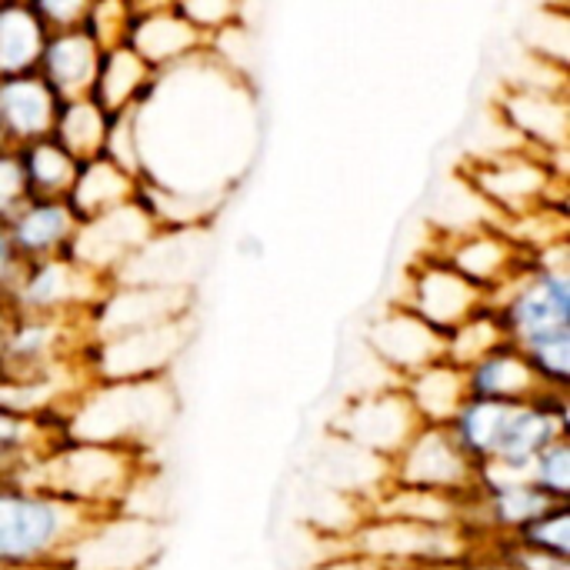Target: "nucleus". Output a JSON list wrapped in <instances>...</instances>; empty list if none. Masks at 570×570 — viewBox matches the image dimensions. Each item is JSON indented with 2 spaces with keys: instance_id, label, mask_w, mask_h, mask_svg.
<instances>
[{
  "instance_id": "f257e3e1",
  "label": "nucleus",
  "mask_w": 570,
  "mask_h": 570,
  "mask_svg": "<svg viewBox=\"0 0 570 570\" xmlns=\"http://www.w3.org/2000/svg\"><path fill=\"white\" fill-rule=\"evenodd\" d=\"M130 120L137 180L210 207H220L254 154L250 83L214 50L154 73Z\"/></svg>"
},
{
  "instance_id": "f03ea898",
  "label": "nucleus",
  "mask_w": 570,
  "mask_h": 570,
  "mask_svg": "<svg viewBox=\"0 0 570 570\" xmlns=\"http://www.w3.org/2000/svg\"><path fill=\"white\" fill-rule=\"evenodd\" d=\"M97 521L30 481H0V570H63Z\"/></svg>"
},
{
  "instance_id": "7ed1b4c3",
  "label": "nucleus",
  "mask_w": 570,
  "mask_h": 570,
  "mask_svg": "<svg viewBox=\"0 0 570 570\" xmlns=\"http://www.w3.org/2000/svg\"><path fill=\"white\" fill-rule=\"evenodd\" d=\"M30 484L100 518L120 514L144 481V454L117 444L60 438L30 471Z\"/></svg>"
},
{
  "instance_id": "20e7f679",
  "label": "nucleus",
  "mask_w": 570,
  "mask_h": 570,
  "mask_svg": "<svg viewBox=\"0 0 570 570\" xmlns=\"http://www.w3.org/2000/svg\"><path fill=\"white\" fill-rule=\"evenodd\" d=\"M174 397L164 377L150 381H90L63 414V438L117 444L140 451L170 417Z\"/></svg>"
},
{
  "instance_id": "39448f33",
  "label": "nucleus",
  "mask_w": 570,
  "mask_h": 570,
  "mask_svg": "<svg viewBox=\"0 0 570 570\" xmlns=\"http://www.w3.org/2000/svg\"><path fill=\"white\" fill-rule=\"evenodd\" d=\"M501 334L518 351L570 334V271L564 250L551 257V250H534L518 277L491 297Z\"/></svg>"
},
{
  "instance_id": "423d86ee",
  "label": "nucleus",
  "mask_w": 570,
  "mask_h": 570,
  "mask_svg": "<svg viewBox=\"0 0 570 570\" xmlns=\"http://www.w3.org/2000/svg\"><path fill=\"white\" fill-rule=\"evenodd\" d=\"M351 548L357 561L384 570H451L478 551L461 524H417L397 518H367L351 534Z\"/></svg>"
},
{
  "instance_id": "0eeeda50",
  "label": "nucleus",
  "mask_w": 570,
  "mask_h": 570,
  "mask_svg": "<svg viewBox=\"0 0 570 570\" xmlns=\"http://www.w3.org/2000/svg\"><path fill=\"white\" fill-rule=\"evenodd\" d=\"M107 291H110V281L90 274L77 261L50 257V261L20 264L0 301L7 314L63 317V321L83 324Z\"/></svg>"
},
{
  "instance_id": "6e6552de",
  "label": "nucleus",
  "mask_w": 570,
  "mask_h": 570,
  "mask_svg": "<svg viewBox=\"0 0 570 570\" xmlns=\"http://www.w3.org/2000/svg\"><path fill=\"white\" fill-rule=\"evenodd\" d=\"M471 184L488 197V204L508 217H534L548 210L551 194L561 197L564 167L538 150H511L474 164Z\"/></svg>"
},
{
  "instance_id": "1a4fd4ad",
  "label": "nucleus",
  "mask_w": 570,
  "mask_h": 570,
  "mask_svg": "<svg viewBox=\"0 0 570 570\" xmlns=\"http://www.w3.org/2000/svg\"><path fill=\"white\" fill-rule=\"evenodd\" d=\"M87 331L80 321L3 314L0 321V381L43 374L83 361Z\"/></svg>"
},
{
  "instance_id": "9d476101",
  "label": "nucleus",
  "mask_w": 570,
  "mask_h": 570,
  "mask_svg": "<svg viewBox=\"0 0 570 570\" xmlns=\"http://www.w3.org/2000/svg\"><path fill=\"white\" fill-rule=\"evenodd\" d=\"M391 484L417 494H441L464 501L474 484V468L454 444L444 424H417L407 444L387 461Z\"/></svg>"
},
{
  "instance_id": "9b49d317",
  "label": "nucleus",
  "mask_w": 570,
  "mask_h": 570,
  "mask_svg": "<svg viewBox=\"0 0 570 570\" xmlns=\"http://www.w3.org/2000/svg\"><path fill=\"white\" fill-rule=\"evenodd\" d=\"M397 304L444 337L491 301L474 284H468L444 257L428 254L407 271V291Z\"/></svg>"
},
{
  "instance_id": "f8f14e48",
  "label": "nucleus",
  "mask_w": 570,
  "mask_h": 570,
  "mask_svg": "<svg viewBox=\"0 0 570 570\" xmlns=\"http://www.w3.org/2000/svg\"><path fill=\"white\" fill-rule=\"evenodd\" d=\"M160 230L150 224L144 207L134 200L127 207L107 210L94 220H80L77 237L67 250L70 261L87 267L90 274L114 284V277L157 237Z\"/></svg>"
},
{
  "instance_id": "ddd939ff",
  "label": "nucleus",
  "mask_w": 570,
  "mask_h": 570,
  "mask_svg": "<svg viewBox=\"0 0 570 570\" xmlns=\"http://www.w3.org/2000/svg\"><path fill=\"white\" fill-rule=\"evenodd\" d=\"M154 73L180 67L207 50V37L177 10V3H134L124 40Z\"/></svg>"
},
{
  "instance_id": "4468645a",
  "label": "nucleus",
  "mask_w": 570,
  "mask_h": 570,
  "mask_svg": "<svg viewBox=\"0 0 570 570\" xmlns=\"http://www.w3.org/2000/svg\"><path fill=\"white\" fill-rule=\"evenodd\" d=\"M434 254L444 257L488 301L498 291H504L531 257V250L524 247V240L518 234H508V230H498V227L464 230L444 250H434Z\"/></svg>"
},
{
  "instance_id": "2eb2a0df",
  "label": "nucleus",
  "mask_w": 570,
  "mask_h": 570,
  "mask_svg": "<svg viewBox=\"0 0 570 570\" xmlns=\"http://www.w3.org/2000/svg\"><path fill=\"white\" fill-rule=\"evenodd\" d=\"M77 214L70 210L67 200H50V197H27L7 220V240L10 250L20 264L33 261H50V257H67L73 237H77Z\"/></svg>"
},
{
  "instance_id": "dca6fc26",
  "label": "nucleus",
  "mask_w": 570,
  "mask_h": 570,
  "mask_svg": "<svg viewBox=\"0 0 570 570\" xmlns=\"http://www.w3.org/2000/svg\"><path fill=\"white\" fill-rule=\"evenodd\" d=\"M354 448L361 451H371L384 461H391L404 444L407 438L417 431V417L414 411L407 407L404 394L394 387L387 394H377V397H364V401H354L347 407V414L341 417V428H337Z\"/></svg>"
},
{
  "instance_id": "f3484780",
  "label": "nucleus",
  "mask_w": 570,
  "mask_h": 570,
  "mask_svg": "<svg viewBox=\"0 0 570 570\" xmlns=\"http://www.w3.org/2000/svg\"><path fill=\"white\" fill-rule=\"evenodd\" d=\"M57 110L60 97L37 70L0 80V134L7 147H23L50 137Z\"/></svg>"
},
{
  "instance_id": "a211bd4d",
  "label": "nucleus",
  "mask_w": 570,
  "mask_h": 570,
  "mask_svg": "<svg viewBox=\"0 0 570 570\" xmlns=\"http://www.w3.org/2000/svg\"><path fill=\"white\" fill-rule=\"evenodd\" d=\"M371 347L384 361V367L397 374V381L434 361H444V337L421 324L414 314H407L401 304H394L371 327Z\"/></svg>"
},
{
  "instance_id": "6ab92c4d",
  "label": "nucleus",
  "mask_w": 570,
  "mask_h": 570,
  "mask_svg": "<svg viewBox=\"0 0 570 570\" xmlns=\"http://www.w3.org/2000/svg\"><path fill=\"white\" fill-rule=\"evenodd\" d=\"M100 50L104 47L83 27L47 33L40 60H37V73L47 80V87L60 100L90 97L94 73H97V63H100Z\"/></svg>"
},
{
  "instance_id": "aec40b11",
  "label": "nucleus",
  "mask_w": 570,
  "mask_h": 570,
  "mask_svg": "<svg viewBox=\"0 0 570 570\" xmlns=\"http://www.w3.org/2000/svg\"><path fill=\"white\" fill-rule=\"evenodd\" d=\"M548 387L538 381L531 364L514 344H498L471 367H464V394L471 401H494V404H524Z\"/></svg>"
},
{
  "instance_id": "412c9836",
  "label": "nucleus",
  "mask_w": 570,
  "mask_h": 570,
  "mask_svg": "<svg viewBox=\"0 0 570 570\" xmlns=\"http://www.w3.org/2000/svg\"><path fill=\"white\" fill-rule=\"evenodd\" d=\"M150 83H154V70L127 43H114L100 50L90 100L107 117H120V114H130L144 100Z\"/></svg>"
},
{
  "instance_id": "4be33fe9",
  "label": "nucleus",
  "mask_w": 570,
  "mask_h": 570,
  "mask_svg": "<svg viewBox=\"0 0 570 570\" xmlns=\"http://www.w3.org/2000/svg\"><path fill=\"white\" fill-rule=\"evenodd\" d=\"M63 438L60 421L30 417L0 404V481H27L37 461Z\"/></svg>"
},
{
  "instance_id": "5701e85b",
  "label": "nucleus",
  "mask_w": 570,
  "mask_h": 570,
  "mask_svg": "<svg viewBox=\"0 0 570 570\" xmlns=\"http://www.w3.org/2000/svg\"><path fill=\"white\" fill-rule=\"evenodd\" d=\"M134 200H137V177L130 170H124L117 160H110L107 154L83 160L77 167L73 187L67 194V204L77 214V220H94V217L127 207Z\"/></svg>"
},
{
  "instance_id": "b1692460",
  "label": "nucleus",
  "mask_w": 570,
  "mask_h": 570,
  "mask_svg": "<svg viewBox=\"0 0 570 570\" xmlns=\"http://www.w3.org/2000/svg\"><path fill=\"white\" fill-rule=\"evenodd\" d=\"M397 391L404 394L417 424H444L448 428L451 417L458 414V407L468 401L464 371L448 361H434V364L407 374L404 381H397Z\"/></svg>"
},
{
  "instance_id": "393cba45",
  "label": "nucleus",
  "mask_w": 570,
  "mask_h": 570,
  "mask_svg": "<svg viewBox=\"0 0 570 570\" xmlns=\"http://www.w3.org/2000/svg\"><path fill=\"white\" fill-rule=\"evenodd\" d=\"M47 30L30 0H0V80L33 73Z\"/></svg>"
},
{
  "instance_id": "a878e982",
  "label": "nucleus",
  "mask_w": 570,
  "mask_h": 570,
  "mask_svg": "<svg viewBox=\"0 0 570 570\" xmlns=\"http://www.w3.org/2000/svg\"><path fill=\"white\" fill-rule=\"evenodd\" d=\"M17 160H20V174H23L27 197L67 200L80 160H73L53 137H43V140H33V144L17 147Z\"/></svg>"
},
{
  "instance_id": "bb28decb",
  "label": "nucleus",
  "mask_w": 570,
  "mask_h": 570,
  "mask_svg": "<svg viewBox=\"0 0 570 570\" xmlns=\"http://www.w3.org/2000/svg\"><path fill=\"white\" fill-rule=\"evenodd\" d=\"M107 134H110V117L90 100V97H77V100H60L57 120L50 137L73 157V160H90L100 157L107 150Z\"/></svg>"
},
{
  "instance_id": "cd10ccee",
  "label": "nucleus",
  "mask_w": 570,
  "mask_h": 570,
  "mask_svg": "<svg viewBox=\"0 0 570 570\" xmlns=\"http://www.w3.org/2000/svg\"><path fill=\"white\" fill-rule=\"evenodd\" d=\"M498 344H504V334H501L494 307L488 304L478 314H471L461 327L444 334V361L464 371V367H471L478 357H484Z\"/></svg>"
},
{
  "instance_id": "c85d7f7f",
  "label": "nucleus",
  "mask_w": 570,
  "mask_h": 570,
  "mask_svg": "<svg viewBox=\"0 0 570 570\" xmlns=\"http://www.w3.org/2000/svg\"><path fill=\"white\" fill-rule=\"evenodd\" d=\"M501 544V541H498ZM504 544H514L531 554H551L570 558V504H554L534 521H528L521 531H514Z\"/></svg>"
},
{
  "instance_id": "c756f323",
  "label": "nucleus",
  "mask_w": 570,
  "mask_h": 570,
  "mask_svg": "<svg viewBox=\"0 0 570 570\" xmlns=\"http://www.w3.org/2000/svg\"><path fill=\"white\" fill-rule=\"evenodd\" d=\"M528 481L551 501L570 504V438L548 444L528 468Z\"/></svg>"
},
{
  "instance_id": "7c9ffc66",
  "label": "nucleus",
  "mask_w": 570,
  "mask_h": 570,
  "mask_svg": "<svg viewBox=\"0 0 570 570\" xmlns=\"http://www.w3.org/2000/svg\"><path fill=\"white\" fill-rule=\"evenodd\" d=\"M130 10H134V3H124V0L90 3V7H87V17H83V30H87L100 47H114V43L124 40Z\"/></svg>"
},
{
  "instance_id": "2f4dec72",
  "label": "nucleus",
  "mask_w": 570,
  "mask_h": 570,
  "mask_svg": "<svg viewBox=\"0 0 570 570\" xmlns=\"http://www.w3.org/2000/svg\"><path fill=\"white\" fill-rule=\"evenodd\" d=\"M37 20L43 23L47 33H57V30H73V27H83V17H87V0H30Z\"/></svg>"
},
{
  "instance_id": "473e14b6",
  "label": "nucleus",
  "mask_w": 570,
  "mask_h": 570,
  "mask_svg": "<svg viewBox=\"0 0 570 570\" xmlns=\"http://www.w3.org/2000/svg\"><path fill=\"white\" fill-rule=\"evenodd\" d=\"M27 200L17 147H0V224Z\"/></svg>"
},
{
  "instance_id": "72a5a7b5",
  "label": "nucleus",
  "mask_w": 570,
  "mask_h": 570,
  "mask_svg": "<svg viewBox=\"0 0 570 570\" xmlns=\"http://www.w3.org/2000/svg\"><path fill=\"white\" fill-rule=\"evenodd\" d=\"M491 551H498L508 564L514 570H570V558H551V554H531V551H521L514 544H488Z\"/></svg>"
},
{
  "instance_id": "f704fd0d",
  "label": "nucleus",
  "mask_w": 570,
  "mask_h": 570,
  "mask_svg": "<svg viewBox=\"0 0 570 570\" xmlns=\"http://www.w3.org/2000/svg\"><path fill=\"white\" fill-rule=\"evenodd\" d=\"M451 570H514L498 551H491V548H478V551H471L461 564H454Z\"/></svg>"
},
{
  "instance_id": "c9c22d12",
  "label": "nucleus",
  "mask_w": 570,
  "mask_h": 570,
  "mask_svg": "<svg viewBox=\"0 0 570 570\" xmlns=\"http://www.w3.org/2000/svg\"><path fill=\"white\" fill-rule=\"evenodd\" d=\"M17 267H20V261L13 257L10 240H7V230H3V224H0V297H3V291L10 287V281H13Z\"/></svg>"
},
{
  "instance_id": "e433bc0d",
  "label": "nucleus",
  "mask_w": 570,
  "mask_h": 570,
  "mask_svg": "<svg viewBox=\"0 0 570 570\" xmlns=\"http://www.w3.org/2000/svg\"><path fill=\"white\" fill-rule=\"evenodd\" d=\"M3 314H7V307H3V301H0V321H3Z\"/></svg>"
},
{
  "instance_id": "4c0bfd02",
  "label": "nucleus",
  "mask_w": 570,
  "mask_h": 570,
  "mask_svg": "<svg viewBox=\"0 0 570 570\" xmlns=\"http://www.w3.org/2000/svg\"><path fill=\"white\" fill-rule=\"evenodd\" d=\"M0 147H7V144H3V134H0Z\"/></svg>"
}]
</instances>
